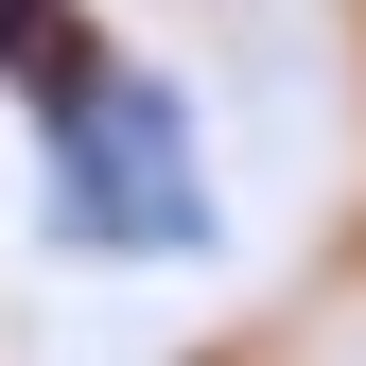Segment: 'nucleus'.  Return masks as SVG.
Listing matches in <instances>:
<instances>
[{
	"instance_id": "1",
	"label": "nucleus",
	"mask_w": 366,
	"mask_h": 366,
	"mask_svg": "<svg viewBox=\"0 0 366 366\" xmlns=\"http://www.w3.org/2000/svg\"><path fill=\"white\" fill-rule=\"evenodd\" d=\"M35 140H53V244L87 262H174L209 244V174H192V122H174L157 70H87L70 105H35Z\"/></svg>"
},
{
	"instance_id": "2",
	"label": "nucleus",
	"mask_w": 366,
	"mask_h": 366,
	"mask_svg": "<svg viewBox=\"0 0 366 366\" xmlns=\"http://www.w3.org/2000/svg\"><path fill=\"white\" fill-rule=\"evenodd\" d=\"M87 70H105V18L87 0H0V87L18 105H70Z\"/></svg>"
}]
</instances>
